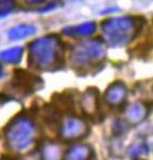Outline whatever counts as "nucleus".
<instances>
[{
	"label": "nucleus",
	"instance_id": "f8f14e48",
	"mask_svg": "<svg viewBox=\"0 0 153 160\" xmlns=\"http://www.w3.org/2000/svg\"><path fill=\"white\" fill-rule=\"evenodd\" d=\"M2 75H3V68H2L1 64H0V78L2 77Z\"/></svg>",
	"mask_w": 153,
	"mask_h": 160
},
{
	"label": "nucleus",
	"instance_id": "7ed1b4c3",
	"mask_svg": "<svg viewBox=\"0 0 153 160\" xmlns=\"http://www.w3.org/2000/svg\"><path fill=\"white\" fill-rule=\"evenodd\" d=\"M108 25L103 26L105 35L108 36V40H111L112 42L119 43V42L125 41L127 36L133 29V22L131 18H117V20L108 21Z\"/></svg>",
	"mask_w": 153,
	"mask_h": 160
},
{
	"label": "nucleus",
	"instance_id": "6e6552de",
	"mask_svg": "<svg viewBox=\"0 0 153 160\" xmlns=\"http://www.w3.org/2000/svg\"><path fill=\"white\" fill-rule=\"evenodd\" d=\"M95 28H96L95 23H85V24H81L77 27H68L67 29H65V32L69 36L86 37L89 36L92 32H95Z\"/></svg>",
	"mask_w": 153,
	"mask_h": 160
},
{
	"label": "nucleus",
	"instance_id": "423d86ee",
	"mask_svg": "<svg viewBox=\"0 0 153 160\" xmlns=\"http://www.w3.org/2000/svg\"><path fill=\"white\" fill-rule=\"evenodd\" d=\"M85 130V126L80 119H69L62 129V135L68 140L78 138Z\"/></svg>",
	"mask_w": 153,
	"mask_h": 160
},
{
	"label": "nucleus",
	"instance_id": "9d476101",
	"mask_svg": "<svg viewBox=\"0 0 153 160\" xmlns=\"http://www.w3.org/2000/svg\"><path fill=\"white\" fill-rule=\"evenodd\" d=\"M88 148L84 146H80V147H76L70 149L69 152H67V156H66V159L67 160H84L88 155Z\"/></svg>",
	"mask_w": 153,
	"mask_h": 160
},
{
	"label": "nucleus",
	"instance_id": "9b49d317",
	"mask_svg": "<svg viewBox=\"0 0 153 160\" xmlns=\"http://www.w3.org/2000/svg\"><path fill=\"white\" fill-rule=\"evenodd\" d=\"M14 6L15 3L13 1H0V15L7 14L9 11L12 10Z\"/></svg>",
	"mask_w": 153,
	"mask_h": 160
},
{
	"label": "nucleus",
	"instance_id": "39448f33",
	"mask_svg": "<svg viewBox=\"0 0 153 160\" xmlns=\"http://www.w3.org/2000/svg\"><path fill=\"white\" fill-rule=\"evenodd\" d=\"M39 84V79L36 76H32L31 74L27 72L26 70L16 69L14 72L13 86L17 90H21L25 93H29L32 92Z\"/></svg>",
	"mask_w": 153,
	"mask_h": 160
},
{
	"label": "nucleus",
	"instance_id": "f257e3e1",
	"mask_svg": "<svg viewBox=\"0 0 153 160\" xmlns=\"http://www.w3.org/2000/svg\"><path fill=\"white\" fill-rule=\"evenodd\" d=\"M30 64L35 67L48 69L57 63L58 42L54 36L44 37L29 46Z\"/></svg>",
	"mask_w": 153,
	"mask_h": 160
},
{
	"label": "nucleus",
	"instance_id": "1a4fd4ad",
	"mask_svg": "<svg viewBox=\"0 0 153 160\" xmlns=\"http://www.w3.org/2000/svg\"><path fill=\"white\" fill-rule=\"evenodd\" d=\"M23 56V48L22 47H14V48L4 50L0 53V58L2 61L10 64H16L21 61Z\"/></svg>",
	"mask_w": 153,
	"mask_h": 160
},
{
	"label": "nucleus",
	"instance_id": "0eeeda50",
	"mask_svg": "<svg viewBox=\"0 0 153 160\" xmlns=\"http://www.w3.org/2000/svg\"><path fill=\"white\" fill-rule=\"evenodd\" d=\"M35 32H36V28L31 25H17V26L12 27L9 30L8 37L12 41H17V40L27 38Z\"/></svg>",
	"mask_w": 153,
	"mask_h": 160
},
{
	"label": "nucleus",
	"instance_id": "20e7f679",
	"mask_svg": "<svg viewBox=\"0 0 153 160\" xmlns=\"http://www.w3.org/2000/svg\"><path fill=\"white\" fill-rule=\"evenodd\" d=\"M103 52L102 47L98 43L89 41L88 43H82L78 46L76 51L74 52V62L80 63L81 65H86L91 63L94 58H98Z\"/></svg>",
	"mask_w": 153,
	"mask_h": 160
},
{
	"label": "nucleus",
	"instance_id": "f03ea898",
	"mask_svg": "<svg viewBox=\"0 0 153 160\" xmlns=\"http://www.w3.org/2000/svg\"><path fill=\"white\" fill-rule=\"evenodd\" d=\"M35 128L27 118L13 119L4 130L7 144L13 149L23 150L32 143Z\"/></svg>",
	"mask_w": 153,
	"mask_h": 160
}]
</instances>
